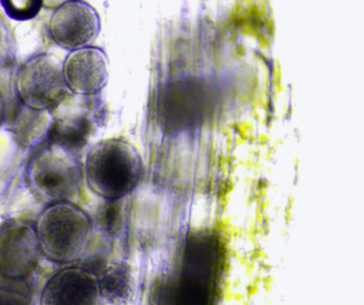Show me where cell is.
Masks as SVG:
<instances>
[{
  "mask_svg": "<svg viewBox=\"0 0 364 305\" xmlns=\"http://www.w3.org/2000/svg\"><path fill=\"white\" fill-rule=\"evenodd\" d=\"M210 106L206 92L199 83L181 82L164 97V117L174 127H187L203 119Z\"/></svg>",
  "mask_w": 364,
  "mask_h": 305,
  "instance_id": "11",
  "label": "cell"
},
{
  "mask_svg": "<svg viewBox=\"0 0 364 305\" xmlns=\"http://www.w3.org/2000/svg\"><path fill=\"white\" fill-rule=\"evenodd\" d=\"M16 91L20 104L36 110H54L69 96L63 62L50 53L29 58L16 73Z\"/></svg>",
  "mask_w": 364,
  "mask_h": 305,
  "instance_id": "5",
  "label": "cell"
},
{
  "mask_svg": "<svg viewBox=\"0 0 364 305\" xmlns=\"http://www.w3.org/2000/svg\"><path fill=\"white\" fill-rule=\"evenodd\" d=\"M43 256L57 264H73L86 256L93 236V221L70 200L46 205L35 223Z\"/></svg>",
  "mask_w": 364,
  "mask_h": 305,
  "instance_id": "3",
  "label": "cell"
},
{
  "mask_svg": "<svg viewBox=\"0 0 364 305\" xmlns=\"http://www.w3.org/2000/svg\"><path fill=\"white\" fill-rule=\"evenodd\" d=\"M43 257L33 222L5 220L0 223V275L10 279H25L35 272Z\"/></svg>",
  "mask_w": 364,
  "mask_h": 305,
  "instance_id": "6",
  "label": "cell"
},
{
  "mask_svg": "<svg viewBox=\"0 0 364 305\" xmlns=\"http://www.w3.org/2000/svg\"><path fill=\"white\" fill-rule=\"evenodd\" d=\"M103 305H129L135 292L131 267L127 262L108 264L97 275Z\"/></svg>",
  "mask_w": 364,
  "mask_h": 305,
  "instance_id": "13",
  "label": "cell"
},
{
  "mask_svg": "<svg viewBox=\"0 0 364 305\" xmlns=\"http://www.w3.org/2000/svg\"><path fill=\"white\" fill-rule=\"evenodd\" d=\"M16 41L14 28L7 17L0 12V70L16 59Z\"/></svg>",
  "mask_w": 364,
  "mask_h": 305,
  "instance_id": "15",
  "label": "cell"
},
{
  "mask_svg": "<svg viewBox=\"0 0 364 305\" xmlns=\"http://www.w3.org/2000/svg\"><path fill=\"white\" fill-rule=\"evenodd\" d=\"M48 32L53 42L67 50L92 46L101 32V17L84 0L68 2L55 9Z\"/></svg>",
  "mask_w": 364,
  "mask_h": 305,
  "instance_id": "7",
  "label": "cell"
},
{
  "mask_svg": "<svg viewBox=\"0 0 364 305\" xmlns=\"http://www.w3.org/2000/svg\"><path fill=\"white\" fill-rule=\"evenodd\" d=\"M223 259L217 237L193 235L185 243L180 268L152 286L151 305H218Z\"/></svg>",
  "mask_w": 364,
  "mask_h": 305,
  "instance_id": "1",
  "label": "cell"
},
{
  "mask_svg": "<svg viewBox=\"0 0 364 305\" xmlns=\"http://www.w3.org/2000/svg\"><path fill=\"white\" fill-rule=\"evenodd\" d=\"M84 175L95 196L106 200H120L135 189L141 178V157L131 143L105 139L89 149Z\"/></svg>",
  "mask_w": 364,
  "mask_h": 305,
  "instance_id": "2",
  "label": "cell"
},
{
  "mask_svg": "<svg viewBox=\"0 0 364 305\" xmlns=\"http://www.w3.org/2000/svg\"><path fill=\"white\" fill-rule=\"evenodd\" d=\"M40 305H103L97 274L85 267L60 269L44 285Z\"/></svg>",
  "mask_w": 364,
  "mask_h": 305,
  "instance_id": "8",
  "label": "cell"
},
{
  "mask_svg": "<svg viewBox=\"0 0 364 305\" xmlns=\"http://www.w3.org/2000/svg\"><path fill=\"white\" fill-rule=\"evenodd\" d=\"M6 117V102L3 94L0 91V126L3 125Z\"/></svg>",
  "mask_w": 364,
  "mask_h": 305,
  "instance_id": "17",
  "label": "cell"
},
{
  "mask_svg": "<svg viewBox=\"0 0 364 305\" xmlns=\"http://www.w3.org/2000/svg\"><path fill=\"white\" fill-rule=\"evenodd\" d=\"M84 100L85 96L74 95L75 102H70L67 97L61 102L65 107L63 113L53 111L54 124L48 141L74 154L82 151L88 144L95 132V121Z\"/></svg>",
  "mask_w": 364,
  "mask_h": 305,
  "instance_id": "10",
  "label": "cell"
},
{
  "mask_svg": "<svg viewBox=\"0 0 364 305\" xmlns=\"http://www.w3.org/2000/svg\"><path fill=\"white\" fill-rule=\"evenodd\" d=\"M71 1H76V0H43V6L48 10H55L63 4Z\"/></svg>",
  "mask_w": 364,
  "mask_h": 305,
  "instance_id": "16",
  "label": "cell"
},
{
  "mask_svg": "<svg viewBox=\"0 0 364 305\" xmlns=\"http://www.w3.org/2000/svg\"><path fill=\"white\" fill-rule=\"evenodd\" d=\"M53 124L52 110H36L20 104L12 119L10 132L21 146L35 149L48 140Z\"/></svg>",
  "mask_w": 364,
  "mask_h": 305,
  "instance_id": "12",
  "label": "cell"
},
{
  "mask_svg": "<svg viewBox=\"0 0 364 305\" xmlns=\"http://www.w3.org/2000/svg\"><path fill=\"white\" fill-rule=\"evenodd\" d=\"M6 15L16 21L35 18L43 8V0H0Z\"/></svg>",
  "mask_w": 364,
  "mask_h": 305,
  "instance_id": "14",
  "label": "cell"
},
{
  "mask_svg": "<svg viewBox=\"0 0 364 305\" xmlns=\"http://www.w3.org/2000/svg\"><path fill=\"white\" fill-rule=\"evenodd\" d=\"M63 62L65 85L74 95H97L107 85L109 64L105 51L100 47L70 51Z\"/></svg>",
  "mask_w": 364,
  "mask_h": 305,
  "instance_id": "9",
  "label": "cell"
},
{
  "mask_svg": "<svg viewBox=\"0 0 364 305\" xmlns=\"http://www.w3.org/2000/svg\"><path fill=\"white\" fill-rule=\"evenodd\" d=\"M82 177L84 168L76 154L52 142L31 157L25 170L27 187L46 205L70 200Z\"/></svg>",
  "mask_w": 364,
  "mask_h": 305,
  "instance_id": "4",
  "label": "cell"
}]
</instances>
